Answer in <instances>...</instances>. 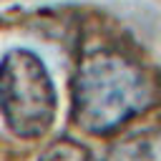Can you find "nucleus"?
Instances as JSON below:
<instances>
[{"instance_id": "obj_3", "label": "nucleus", "mask_w": 161, "mask_h": 161, "mask_svg": "<svg viewBox=\"0 0 161 161\" xmlns=\"http://www.w3.org/2000/svg\"><path fill=\"white\" fill-rule=\"evenodd\" d=\"M108 161H161V128H148L121 141Z\"/></svg>"}, {"instance_id": "obj_2", "label": "nucleus", "mask_w": 161, "mask_h": 161, "mask_svg": "<svg viewBox=\"0 0 161 161\" xmlns=\"http://www.w3.org/2000/svg\"><path fill=\"white\" fill-rule=\"evenodd\" d=\"M53 78L28 48H10L0 60V116L18 138H40L55 121Z\"/></svg>"}, {"instance_id": "obj_4", "label": "nucleus", "mask_w": 161, "mask_h": 161, "mask_svg": "<svg viewBox=\"0 0 161 161\" xmlns=\"http://www.w3.org/2000/svg\"><path fill=\"white\" fill-rule=\"evenodd\" d=\"M38 161H93V158L83 143H78L73 138H58L55 143H50L43 151V156Z\"/></svg>"}, {"instance_id": "obj_1", "label": "nucleus", "mask_w": 161, "mask_h": 161, "mask_svg": "<svg viewBox=\"0 0 161 161\" xmlns=\"http://www.w3.org/2000/svg\"><path fill=\"white\" fill-rule=\"evenodd\" d=\"M151 101V75L118 50H93L73 75V121L96 136L121 128Z\"/></svg>"}]
</instances>
